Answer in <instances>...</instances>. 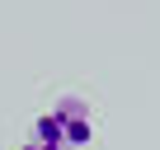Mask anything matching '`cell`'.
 Returning a JSON list of instances; mask_svg holds the SVG:
<instances>
[{
	"label": "cell",
	"mask_w": 160,
	"mask_h": 150,
	"mask_svg": "<svg viewBox=\"0 0 160 150\" xmlns=\"http://www.w3.org/2000/svg\"><path fill=\"white\" fill-rule=\"evenodd\" d=\"M19 150H52V145H38V141H28V145H19Z\"/></svg>",
	"instance_id": "7a4b0ae2"
},
{
	"label": "cell",
	"mask_w": 160,
	"mask_h": 150,
	"mask_svg": "<svg viewBox=\"0 0 160 150\" xmlns=\"http://www.w3.org/2000/svg\"><path fill=\"white\" fill-rule=\"evenodd\" d=\"M28 141L52 145V150H85L94 141V113H90V103L75 99V94L57 99L47 113L33 117V136Z\"/></svg>",
	"instance_id": "6da1fadb"
}]
</instances>
